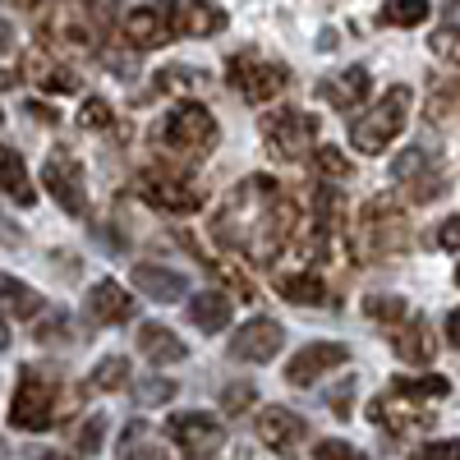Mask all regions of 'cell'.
I'll return each mask as SVG.
<instances>
[{
    "label": "cell",
    "instance_id": "ee69618b",
    "mask_svg": "<svg viewBox=\"0 0 460 460\" xmlns=\"http://www.w3.org/2000/svg\"><path fill=\"white\" fill-rule=\"evenodd\" d=\"M0 240H5V244H19V226H14L10 217H0Z\"/></svg>",
    "mask_w": 460,
    "mask_h": 460
},
{
    "label": "cell",
    "instance_id": "4fadbf2b",
    "mask_svg": "<svg viewBox=\"0 0 460 460\" xmlns=\"http://www.w3.org/2000/svg\"><path fill=\"white\" fill-rule=\"evenodd\" d=\"M162 14H166V28L171 37H212L221 32L230 19L221 5H212V0H157Z\"/></svg>",
    "mask_w": 460,
    "mask_h": 460
},
{
    "label": "cell",
    "instance_id": "f1b7e54d",
    "mask_svg": "<svg viewBox=\"0 0 460 460\" xmlns=\"http://www.w3.org/2000/svg\"><path fill=\"white\" fill-rule=\"evenodd\" d=\"M429 120H438V125H456L460 120V74L456 79H442L429 93Z\"/></svg>",
    "mask_w": 460,
    "mask_h": 460
},
{
    "label": "cell",
    "instance_id": "f6af8a7d",
    "mask_svg": "<svg viewBox=\"0 0 460 460\" xmlns=\"http://www.w3.org/2000/svg\"><path fill=\"white\" fill-rule=\"evenodd\" d=\"M447 341H451L456 350H460V309H456V314L447 318Z\"/></svg>",
    "mask_w": 460,
    "mask_h": 460
},
{
    "label": "cell",
    "instance_id": "4316f807",
    "mask_svg": "<svg viewBox=\"0 0 460 460\" xmlns=\"http://www.w3.org/2000/svg\"><path fill=\"white\" fill-rule=\"evenodd\" d=\"M120 460H171V451L162 447V438L152 433L143 419H134V424L120 433Z\"/></svg>",
    "mask_w": 460,
    "mask_h": 460
},
{
    "label": "cell",
    "instance_id": "7dc6e473",
    "mask_svg": "<svg viewBox=\"0 0 460 460\" xmlns=\"http://www.w3.org/2000/svg\"><path fill=\"white\" fill-rule=\"evenodd\" d=\"M0 350H10V327H5V318H0Z\"/></svg>",
    "mask_w": 460,
    "mask_h": 460
},
{
    "label": "cell",
    "instance_id": "2e32d148",
    "mask_svg": "<svg viewBox=\"0 0 460 460\" xmlns=\"http://www.w3.org/2000/svg\"><path fill=\"white\" fill-rule=\"evenodd\" d=\"M281 345H286L281 323H272V318H249V323L235 332V341H230V359H240V364H267V359L281 355Z\"/></svg>",
    "mask_w": 460,
    "mask_h": 460
},
{
    "label": "cell",
    "instance_id": "d6986e66",
    "mask_svg": "<svg viewBox=\"0 0 460 460\" xmlns=\"http://www.w3.org/2000/svg\"><path fill=\"white\" fill-rule=\"evenodd\" d=\"M368 69L364 65H350V69H341V74H332V79H323L318 84V97L332 106V111H359V102L368 97Z\"/></svg>",
    "mask_w": 460,
    "mask_h": 460
},
{
    "label": "cell",
    "instance_id": "6da1fadb",
    "mask_svg": "<svg viewBox=\"0 0 460 460\" xmlns=\"http://www.w3.org/2000/svg\"><path fill=\"white\" fill-rule=\"evenodd\" d=\"M299 230H304V208L272 175L240 180L212 217V240L253 262H277L286 249L299 244Z\"/></svg>",
    "mask_w": 460,
    "mask_h": 460
},
{
    "label": "cell",
    "instance_id": "74e56055",
    "mask_svg": "<svg viewBox=\"0 0 460 460\" xmlns=\"http://www.w3.org/2000/svg\"><path fill=\"white\" fill-rule=\"evenodd\" d=\"M111 120H115V111H111V102H102V97H88L84 106H79V125L84 129H111Z\"/></svg>",
    "mask_w": 460,
    "mask_h": 460
},
{
    "label": "cell",
    "instance_id": "83f0119b",
    "mask_svg": "<svg viewBox=\"0 0 460 460\" xmlns=\"http://www.w3.org/2000/svg\"><path fill=\"white\" fill-rule=\"evenodd\" d=\"M0 309L28 323V318H42L47 304H42V295H37L32 286H23V281H14V277H0Z\"/></svg>",
    "mask_w": 460,
    "mask_h": 460
},
{
    "label": "cell",
    "instance_id": "8d00e7d4",
    "mask_svg": "<svg viewBox=\"0 0 460 460\" xmlns=\"http://www.w3.org/2000/svg\"><path fill=\"white\" fill-rule=\"evenodd\" d=\"M314 166H318V175H327V180H350V171H355V166L345 162L336 147H327V143L314 152Z\"/></svg>",
    "mask_w": 460,
    "mask_h": 460
},
{
    "label": "cell",
    "instance_id": "1f68e13d",
    "mask_svg": "<svg viewBox=\"0 0 460 460\" xmlns=\"http://www.w3.org/2000/svg\"><path fill=\"white\" fill-rule=\"evenodd\" d=\"M125 387H129V359L106 355V359L93 368V392H125Z\"/></svg>",
    "mask_w": 460,
    "mask_h": 460
},
{
    "label": "cell",
    "instance_id": "5b68a950",
    "mask_svg": "<svg viewBox=\"0 0 460 460\" xmlns=\"http://www.w3.org/2000/svg\"><path fill=\"white\" fill-rule=\"evenodd\" d=\"M410 102H414V93H410L405 84L387 88V93H382V97L359 115V120H350V143L364 152V157L387 152V147L396 143V134L405 129V120H410Z\"/></svg>",
    "mask_w": 460,
    "mask_h": 460
},
{
    "label": "cell",
    "instance_id": "7c38bea8",
    "mask_svg": "<svg viewBox=\"0 0 460 460\" xmlns=\"http://www.w3.org/2000/svg\"><path fill=\"white\" fill-rule=\"evenodd\" d=\"M166 433H171V442H175L184 456H194V460L217 456V451L226 447V429L217 424L208 410H180V414H171V419H166Z\"/></svg>",
    "mask_w": 460,
    "mask_h": 460
},
{
    "label": "cell",
    "instance_id": "bcb514c9",
    "mask_svg": "<svg viewBox=\"0 0 460 460\" xmlns=\"http://www.w3.org/2000/svg\"><path fill=\"white\" fill-rule=\"evenodd\" d=\"M10 47H14V28L0 19V51H10Z\"/></svg>",
    "mask_w": 460,
    "mask_h": 460
},
{
    "label": "cell",
    "instance_id": "f907efd6",
    "mask_svg": "<svg viewBox=\"0 0 460 460\" xmlns=\"http://www.w3.org/2000/svg\"><path fill=\"white\" fill-rule=\"evenodd\" d=\"M0 88H14V74H5V69H0Z\"/></svg>",
    "mask_w": 460,
    "mask_h": 460
},
{
    "label": "cell",
    "instance_id": "52a82bcc",
    "mask_svg": "<svg viewBox=\"0 0 460 460\" xmlns=\"http://www.w3.org/2000/svg\"><path fill=\"white\" fill-rule=\"evenodd\" d=\"M134 189H138V199L147 203V208H157V212H166V217H194L208 199H203V189L189 180V175H180L175 166H143L138 175H134Z\"/></svg>",
    "mask_w": 460,
    "mask_h": 460
},
{
    "label": "cell",
    "instance_id": "f5cc1de1",
    "mask_svg": "<svg viewBox=\"0 0 460 460\" xmlns=\"http://www.w3.org/2000/svg\"><path fill=\"white\" fill-rule=\"evenodd\" d=\"M0 125H5V111H0Z\"/></svg>",
    "mask_w": 460,
    "mask_h": 460
},
{
    "label": "cell",
    "instance_id": "cb8c5ba5",
    "mask_svg": "<svg viewBox=\"0 0 460 460\" xmlns=\"http://www.w3.org/2000/svg\"><path fill=\"white\" fill-rule=\"evenodd\" d=\"M272 290L281 295V299H290V304H327L332 299V286L323 281V272H309V267H295V272H277V281H272Z\"/></svg>",
    "mask_w": 460,
    "mask_h": 460
},
{
    "label": "cell",
    "instance_id": "ffe728a7",
    "mask_svg": "<svg viewBox=\"0 0 460 460\" xmlns=\"http://www.w3.org/2000/svg\"><path fill=\"white\" fill-rule=\"evenodd\" d=\"M125 42L134 51H157L171 42V28H166V14L162 5H138L125 14Z\"/></svg>",
    "mask_w": 460,
    "mask_h": 460
},
{
    "label": "cell",
    "instance_id": "30bf717a",
    "mask_svg": "<svg viewBox=\"0 0 460 460\" xmlns=\"http://www.w3.org/2000/svg\"><path fill=\"white\" fill-rule=\"evenodd\" d=\"M392 175H396V184L405 189L414 203H433V199H442V194H447V184H451L447 166L433 157L429 147H405L401 157L392 162Z\"/></svg>",
    "mask_w": 460,
    "mask_h": 460
},
{
    "label": "cell",
    "instance_id": "d4e9b609",
    "mask_svg": "<svg viewBox=\"0 0 460 460\" xmlns=\"http://www.w3.org/2000/svg\"><path fill=\"white\" fill-rule=\"evenodd\" d=\"M0 194H5L10 203H19V208H32V203H37L32 175H28L23 157H19L14 147H5V143H0Z\"/></svg>",
    "mask_w": 460,
    "mask_h": 460
},
{
    "label": "cell",
    "instance_id": "7bdbcfd3",
    "mask_svg": "<svg viewBox=\"0 0 460 460\" xmlns=\"http://www.w3.org/2000/svg\"><path fill=\"white\" fill-rule=\"evenodd\" d=\"M438 244H442V249H460V217H447V221L438 226Z\"/></svg>",
    "mask_w": 460,
    "mask_h": 460
},
{
    "label": "cell",
    "instance_id": "3957f363",
    "mask_svg": "<svg viewBox=\"0 0 460 460\" xmlns=\"http://www.w3.org/2000/svg\"><path fill=\"white\" fill-rule=\"evenodd\" d=\"M79 410V392L65 387V377L47 368H19V387L10 396V429L19 433H47Z\"/></svg>",
    "mask_w": 460,
    "mask_h": 460
},
{
    "label": "cell",
    "instance_id": "f546056e",
    "mask_svg": "<svg viewBox=\"0 0 460 460\" xmlns=\"http://www.w3.org/2000/svg\"><path fill=\"white\" fill-rule=\"evenodd\" d=\"M364 314H368L373 323H387L392 332H396L401 323L414 318V314H410V304H405L401 295H368V299H364Z\"/></svg>",
    "mask_w": 460,
    "mask_h": 460
},
{
    "label": "cell",
    "instance_id": "f35d334b",
    "mask_svg": "<svg viewBox=\"0 0 460 460\" xmlns=\"http://www.w3.org/2000/svg\"><path fill=\"white\" fill-rule=\"evenodd\" d=\"M253 401H258V392L249 387V382H235V387L221 392V414H249Z\"/></svg>",
    "mask_w": 460,
    "mask_h": 460
},
{
    "label": "cell",
    "instance_id": "9c48e42d",
    "mask_svg": "<svg viewBox=\"0 0 460 460\" xmlns=\"http://www.w3.org/2000/svg\"><path fill=\"white\" fill-rule=\"evenodd\" d=\"M262 143L277 162H304L318 152V120L309 111H272L262 120Z\"/></svg>",
    "mask_w": 460,
    "mask_h": 460
},
{
    "label": "cell",
    "instance_id": "c3c4849f",
    "mask_svg": "<svg viewBox=\"0 0 460 460\" xmlns=\"http://www.w3.org/2000/svg\"><path fill=\"white\" fill-rule=\"evenodd\" d=\"M32 460H69V456H60V451H37Z\"/></svg>",
    "mask_w": 460,
    "mask_h": 460
},
{
    "label": "cell",
    "instance_id": "d590c367",
    "mask_svg": "<svg viewBox=\"0 0 460 460\" xmlns=\"http://www.w3.org/2000/svg\"><path fill=\"white\" fill-rule=\"evenodd\" d=\"M134 396H138V405H162L175 396V377H138Z\"/></svg>",
    "mask_w": 460,
    "mask_h": 460
},
{
    "label": "cell",
    "instance_id": "b9f144b4",
    "mask_svg": "<svg viewBox=\"0 0 460 460\" xmlns=\"http://www.w3.org/2000/svg\"><path fill=\"white\" fill-rule=\"evenodd\" d=\"M414 460H460V438H442V442H424L414 451Z\"/></svg>",
    "mask_w": 460,
    "mask_h": 460
},
{
    "label": "cell",
    "instance_id": "d6a6232c",
    "mask_svg": "<svg viewBox=\"0 0 460 460\" xmlns=\"http://www.w3.org/2000/svg\"><path fill=\"white\" fill-rule=\"evenodd\" d=\"M203 84H208L203 74H199V69H184V65L157 74V88H162V93H194V88H203Z\"/></svg>",
    "mask_w": 460,
    "mask_h": 460
},
{
    "label": "cell",
    "instance_id": "44dd1931",
    "mask_svg": "<svg viewBox=\"0 0 460 460\" xmlns=\"http://www.w3.org/2000/svg\"><path fill=\"white\" fill-rule=\"evenodd\" d=\"M88 318L102 323V327H115V323H129L134 318V299L125 286H115V281H97L88 290Z\"/></svg>",
    "mask_w": 460,
    "mask_h": 460
},
{
    "label": "cell",
    "instance_id": "5bb4252c",
    "mask_svg": "<svg viewBox=\"0 0 460 460\" xmlns=\"http://www.w3.org/2000/svg\"><path fill=\"white\" fill-rule=\"evenodd\" d=\"M341 364H350V345H341V341H314V345H304L299 355L286 359V382H295V387H309V382L327 377L332 368Z\"/></svg>",
    "mask_w": 460,
    "mask_h": 460
},
{
    "label": "cell",
    "instance_id": "7402d4cb",
    "mask_svg": "<svg viewBox=\"0 0 460 460\" xmlns=\"http://www.w3.org/2000/svg\"><path fill=\"white\" fill-rule=\"evenodd\" d=\"M392 350L405 359V364H429L433 355H438V336H433V327H429V318H410V323H401L396 332H392Z\"/></svg>",
    "mask_w": 460,
    "mask_h": 460
},
{
    "label": "cell",
    "instance_id": "816d5d0a",
    "mask_svg": "<svg viewBox=\"0 0 460 460\" xmlns=\"http://www.w3.org/2000/svg\"><path fill=\"white\" fill-rule=\"evenodd\" d=\"M456 286H460V267H456Z\"/></svg>",
    "mask_w": 460,
    "mask_h": 460
},
{
    "label": "cell",
    "instance_id": "277c9868",
    "mask_svg": "<svg viewBox=\"0 0 460 460\" xmlns=\"http://www.w3.org/2000/svg\"><path fill=\"white\" fill-rule=\"evenodd\" d=\"M350 240H355V258H364V262L396 258V253L410 249V217L392 194H377L359 208Z\"/></svg>",
    "mask_w": 460,
    "mask_h": 460
},
{
    "label": "cell",
    "instance_id": "60d3db41",
    "mask_svg": "<svg viewBox=\"0 0 460 460\" xmlns=\"http://www.w3.org/2000/svg\"><path fill=\"white\" fill-rule=\"evenodd\" d=\"M314 460H368V456L350 442H341V438H327V442L314 447Z\"/></svg>",
    "mask_w": 460,
    "mask_h": 460
},
{
    "label": "cell",
    "instance_id": "8fae6325",
    "mask_svg": "<svg viewBox=\"0 0 460 460\" xmlns=\"http://www.w3.org/2000/svg\"><path fill=\"white\" fill-rule=\"evenodd\" d=\"M42 184L69 217H88V180H84V162L74 152H51L42 166Z\"/></svg>",
    "mask_w": 460,
    "mask_h": 460
},
{
    "label": "cell",
    "instance_id": "ab89813d",
    "mask_svg": "<svg viewBox=\"0 0 460 460\" xmlns=\"http://www.w3.org/2000/svg\"><path fill=\"white\" fill-rule=\"evenodd\" d=\"M102 438H106V419H102V414H93L88 424H84L79 433H74V451H84V456H93V451L102 447Z\"/></svg>",
    "mask_w": 460,
    "mask_h": 460
},
{
    "label": "cell",
    "instance_id": "484cf974",
    "mask_svg": "<svg viewBox=\"0 0 460 460\" xmlns=\"http://www.w3.org/2000/svg\"><path fill=\"white\" fill-rule=\"evenodd\" d=\"M230 314H235V304H230V295H221V290H203V295L189 299V318H194L199 332H226Z\"/></svg>",
    "mask_w": 460,
    "mask_h": 460
},
{
    "label": "cell",
    "instance_id": "603a6c76",
    "mask_svg": "<svg viewBox=\"0 0 460 460\" xmlns=\"http://www.w3.org/2000/svg\"><path fill=\"white\" fill-rule=\"evenodd\" d=\"M138 355L147 364H157V368H171V364H180L189 355V345L171 327H162V323H143L138 327Z\"/></svg>",
    "mask_w": 460,
    "mask_h": 460
},
{
    "label": "cell",
    "instance_id": "ba28073f",
    "mask_svg": "<svg viewBox=\"0 0 460 460\" xmlns=\"http://www.w3.org/2000/svg\"><path fill=\"white\" fill-rule=\"evenodd\" d=\"M226 84L235 88L244 102L262 106V102H277L290 88V69L281 60L258 56V51H235L226 60Z\"/></svg>",
    "mask_w": 460,
    "mask_h": 460
},
{
    "label": "cell",
    "instance_id": "ac0fdd59",
    "mask_svg": "<svg viewBox=\"0 0 460 460\" xmlns=\"http://www.w3.org/2000/svg\"><path fill=\"white\" fill-rule=\"evenodd\" d=\"M129 272H134L138 295L157 299V304H175V299H184V295H189V281H184V272H175V267H162V262H138V267H129Z\"/></svg>",
    "mask_w": 460,
    "mask_h": 460
},
{
    "label": "cell",
    "instance_id": "9a60e30c",
    "mask_svg": "<svg viewBox=\"0 0 460 460\" xmlns=\"http://www.w3.org/2000/svg\"><path fill=\"white\" fill-rule=\"evenodd\" d=\"M258 438H262V447L267 451H277V456H295L299 447H304V438H309V424L295 414V410H286V405H267V410H258Z\"/></svg>",
    "mask_w": 460,
    "mask_h": 460
},
{
    "label": "cell",
    "instance_id": "db71d44e",
    "mask_svg": "<svg viewBox=\"0 0 460 460\" xmlns=\"http://www.w3.org/2000/svg\"><path fill=\"white\" fill-rule=\"evenodd\" d=\"M0 451H5V442H0Z\"/></svg>",
    "mask_w": 460,
    "mask_h": 460
},
{
    "label": "cell",
    "instance_id": "836d02e7",
    "mask_svg": "<svg viewBox=\"0 0 460 460\" xmlns=\"http://www.w3.org/2000/svg\"><path fill=\"white\" fill-rule=\"evenodd\" d=\"M37 341H47V345H56V341H74V323H69V314H65V309L42 314V318H37Z\"/></svg>",
    "mask_w": 460,
    "mask_h": 460
},
{
    "label": "cell",
    "instance_id": "e575fe53",
    "mask_svg": "<svg viewBox=\"0 0 460 460\" xmlns=\"http://www.w3.org/2000/svg\"><path fill=\"white\" fill-rule=\"evenodd\" d=\"M429 47H433V56H438V60L460 65V28H456V23H442V28L429 37Z\"/></svg>",
    "mask_w": 460,
    "mask_h": 460
},
{
    "label": "cell",
    "instance_id": "7a4b0ae2",
    "mask_svg": "<svg viewBox=\"0 0 460 460\" xmlns=\"http://www.w3.org/2000/svg\"><path fill=\"white\" fill-rule=\"evenodd\" d=\"M451 396V382L447 377H396L382 396H373L368 419L377 429H387L392 438H410V433H424L433 424V401Z\"/></svg>",
    "mask_w": 460,
    "mask_h": 460
},
{
    "label": "cell",
    "instance_id": "e0dca14e",
    "mask_svg": "<svg viewBox=\"0 0 460 460\" xmlns=\"http://www.w3.org/2000/svg\"><path fill=\"white\" fill-rule=\"evenodd\" d=\"M23 74H28V84H37V88L51 93V97L79 93V74H74L60 56H51V51H32V56L23 60Z\"/></svg>",
    "mask_w": 460,
    "mask_h": 460
},
{
    "label": "cell",
    "instance_id": "4dcf8cb0",
    "mask_svg": "<svg viewBox=\"0 0 460 460\" xmlns=\"http://www.w3.org/2000/svg\"><path fill=\"white\" fill-rule=\"evenodd\" d=\"M429 0H382V23H392V28H419L429 19Z\"/></svg>",
    "mask_w": 460,
    "mask_h": 460
},
{
    "label": "cell",
    "instance_id": "681fc988",
    "mask_svg": "<svg viewBox=\"0 0 460 460\" xmlns=\"http://www.w3.org/2000/svg\"><path fill=\"white\" fill-rule=\"evenodd\" d=\"M19 5H23V10H42V5H47V0H19Z\"/></svg>",
    "mask_w": 460,
    "mask_h": 460
},
{
    "label": "cell",
    "instance_id": "8992f818",
    "mask_svg": "<svg viewBox=\"0 0 460 460\" xmlns=\"http://www.w3.org/2000/svg\"><path fill=\"white\" fill-rule=\"evenodd\" d=\"M157 143L166 152H175V157H189V162L208 157V152L217 147V120H212V111L199 106V102L171 106L162 120H157Z\"/></svg>",
    "mask_w": 460,
    "mask_h": 460
}]
</instances>
